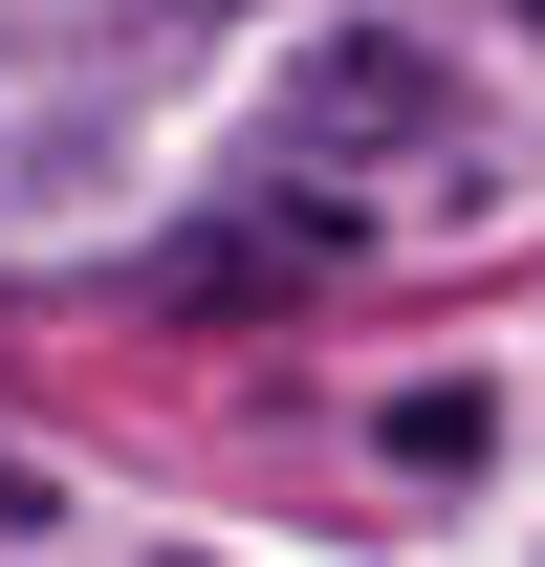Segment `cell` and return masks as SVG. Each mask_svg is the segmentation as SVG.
<instances>
[{
	"label": "cell",
	"instance_id": "obj_3",
	"mask_svg": "<svg viewBox=\"0 0 545 567\" xmlns=\"http://www.w3.org/2000/svg\"><path fill=\"white\" fill-rule=\"evenodd\" d=\"M480 436H502V415H480V393H393V458H414V481H459Z\"/></svg>",
	"mask_w": 545,
	"mask_h": 567
},
{
	"label": "cell",
	"instance_id": "obj_2",
	"mask_svg": "<svg viewBox=\"0 0 545 567\" xmlns=\"http://www.w3.org/2000/svg\"><path fill=\"white\" fill-rule=\"evenodd\" d=\"M349 262V218H197V240H153V306H175V328H240V306H306V284Z\"/></svg>",
	"mask_w": 545,
	"mask_h": 567
},
{
	"label": "cell",
	"instance_id": "obj_1",
	"mask_svg": "<svg viewBox=\"0 0 545 567\" xmlns=\"http://www.w3.org/2000/svg\"><path fill=\"white\" fill-rule=\"evenodd\" d=\"M436 132H459V66L393 44V22H328L306 87H284V153H306V175H328V153H436Z\"/></svg>",
	"mask_w": 545,
	"mask_h": 567
},
{
	"label": "cell",
	"instance_id": "obj_4",
	"mask_svg": "<svg viewBox=\"0 0 545 567\" xmlns=\"http://www.w3.org/2000/svg\"><path fill=\"white\" fill-rule=\"evenodd\" d=\"M22 524H44V481H22V458H0V546H22Z\"/></svg>",
	"mask_w": 545,
	"mask_h": 567
}]
</instances>
